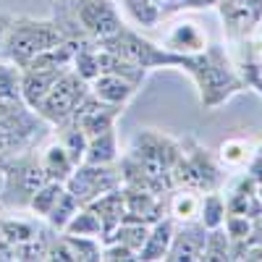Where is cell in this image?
<instances>
[{
  "mask_svg": "<svg viewBox=\"0 0 262 262\" xmlns=\"http://www.w3.org/2000/svg\"><path fill=\"white\" fill-rule=\"evenodd\" d=\"M165 48L173 53H181V55H194L207 48V34L205 29L191 18H181L176 21L168 34H165Z\"/></svg>",
  "mask_w": 262,
  "mask_h": 262,
  "instance_id": "cell-17",
  "label": "cell"
},
{
  "mask_svg": "<svg viewBox=\"0 0 262 262\" xmlns=\"http://www.w3.org/2000/svg\"><path fill=\"white\" fill-rule=\"evenodd\" d=\"M100 48L102 50H111L131 63H137L142 66L144 71H152V69H184V63H186V55L181 53H173L168 50L165 45H155V42H149L147 37L137 34L134 29H128L123 27L116 37L111 39H105L100 42Z\"/></svg>",
  "mask_w": 262,
  "mask_h": 262,
  "instance_id": "cell-5",
  "label": "cell"
},
{
  "mask_svg": "<svg viewBox=\"0 0 262 262\" xmlns=\"http://www.w3.org/2000/svg\"><path fill=\"white\" fill-rule=\"evenodd\" d=\"M48 184V176L42 170L37 155H13L6 160V189H3V207H29L32 194Z\"/></svg>",
  "mask_w": 262,
  "mask_h": 262,
  "instance_id": "cell-7",
  "label": "cell"
},
{
  "mask_svg": "<svg viewBox=\"0 0 262 262\" xmlns=\"http://www.w3.org/2000/svg\"><path fill=\"white\" fill-rule=\"evenodd\" d=\"M226 196L221 191H207L202 194V210H200V223L210 228H221L226 221Z\"/></svg>",
  "mask_w": 262,
  "mask_h": 262,
  "instance_id": "cell-29",
  "label": "cell"
},
{
  "mask_svg": "<svg viewBox=\"0 0 262 262\" xmlns=\"http://www.w3.org/2000/svg\"><path fill=\"white\" fill-rule=\"evenodd\" d=\"M137 92H139L137 84H131L116 74H97L90 81V95H95L97 100H102L107 105H118V107H126L134 100Z\"/></svg>",
  "mask_w": 262,
  "mask_h": 262,
  "instance_id": "cell-18",
  "label": "cell"
},
{
  "mask_svg": "<svg viewBox=\"0 0 262 262\" xmlns=\"http://www.w3.org/2000/svg\"><path fill=\"white\" fill-rule=\"evenodd\" d=\"M147 233H149V226H144V223L121 221V223L116 226V231L107 236L105 242H118V244H123V247H128V249H134L137 257H139V249H142L144 242H147ZM105 242H102V244H105Z\"/></svg>",
  "mask_w": 262,
  "mask_h": 262,
  "instance_id": "cell-26",
  "label": "cell"
},
{
  "mask_svg": "<svg viewBox=\"0 0 262 262\" xmlns=\"http://www.w3.org/2000/svg\"><path fill=\"white\" fill-rule=\"evenodd\" d=\"M121 111L123 107H118V105H107V102L97 100L95 95H86L79 102V107L74 111L71 121L84 131L86 139H90V137L102 134V131H107V128H116V121H118Z\"/></svg>",
  "mask_w": 262,
  "mask_h": 262,
  "instance_id": "cell-13",
  "label": "cell"
},
{
  "mask_svg": "<svg viewBox=\"0 0 262 262\" xmlns=\"http://www.w3.org/2000/svg\"><path fill=\"white\" fill-rule=\"evenodd\" d=\"M69 3L79 29L97 45L116 37L126 27L113 0H69Z\"/></svg>",
  "mask_w": 262,
  "mask_h": 262,
  "instance_id": "cell-9",
  "label": "cell"
},
{
  "mask_svg": "<svg viewBox=\"0 0 262 262\" xmlns=\"http://www.w3.org/2000/svg\"><path fill=\"white\" fill-rule=\"evenodd\" d=\"M121 189H123V202H126L123 221H137V223L152 226L160 217H165V212H168L165 194H155L147 189H126V186H121Z\"/></svg>",
  "mask_w": 262,
  "mask_h": 262,
  "instance_id": "cell-14",
  "label": "cell"
},
{
  "mask_svg": "<svg viewBox=\"0 0 262 262\" xmlns=\"http://www.w3.org/2000/svg\"><path fill=\"white\" fill-rule=\"evenodd\" d=\"M37 160H39L42 170H45L48 181H60V184H66V179H69L71 170L76 168L74 160L69 158V152L63 149V144H60L58 139H53L50 144L42 147L39 155H37Z\"/></svg>",
  "mask_w": 262,
  "mask_h": 262,
  "instance_id": "cell-22",
  "label": "cell"
},
{
  "mask_svg": "<svg viewBox=\"0 0 262 262\" xmlns=\"http://www.w3.org/2000/svg\"><path fill=\"white\" fill-rule=\"evenodd\" d=\"M259 147H262V144H259Z\"/></svg>",
  "mask_w": 262,
  "mask_h": 262,
  "instance_id": "cell-45",
  "label": "cell"
},
{
  "mask_svg": "<svg viewBox=\"0 0 262 262\" xmlns=\"http://www.w3.org/2000/svg\"><path fill=\"white\" fill-rule=\"evenodd\" d=\"M249 242H252V238H249ZM247 259H249V262H262V242H252V244H249Z\"/></svg>",
  "mask_w": 262,
  "mask_h": 262,
  "instance_id": "cell-37",
  "label": "cell"
},
{
  "mask_svg": "<svg viewBox=\"0 0 262 262\" xmlns=\"http://www.w3.org/2000/svg\"><path fill=\"white\" fill-rule=\"evenodd\" d=\"M179 155H181V142L160 134L155 128H142L131 142V149L126 152V158H131L142 168L155 194H168L173 189L170 170L176 165Z\"/></svg>",
  "mask_w": 262,
  "mask_h": 262,
  "instance_id": "cell-2",
  "label": "cell"
},
{
  "mask_svg": "<svg viewBox=\"0 0 262 262\" xmlns=\"http://www.w3.org/2000/svg\"><path fill=\"white\" fill-rule=\"evenodd\" d=\"M244 173H247V176H252L257 184H262V147L254 149V155H252L249 163L244 165Z\"/></svg>",
  "mask_w": 262,
  "mask_h": 262,
  "instance_id": "cell-36",
  "label": "cell"
},
{
  "mask_svg": "<svg viewBox=\"0 0 262 262\" xmlns=\"http://www.w3.org/2000/svg\"><path fill=\"white\" fill-rule=\"evenodd\" d=\"M0 97L21 100V69L13 66L11 60H0Z\"/></svg>",
  "mask_w": 262,
  "mask_h": 262,
  "instance_id": "cell-32",
  "label": "cell"
},
{
  "mask_svg": "<svg viewBox=\"0 0 262 262\" xmlns=\"http://www.w3.org/2000/svg\"><path fill=\"white\" fill-rule=\"evenodd\" d=\"M66 191V186L60 181H48V184H42L34 194H32V200H29V210L37 215V217H48L50 210L55 207V202L60 200V194Z\"/></svg>",
  "mask_w": 262,
  "mask_h": 262,
  "instance_id": "cell-30",
  "label": "cell"
},
{
  "mask_svg": "<svg viewBox=\"0 0 262 262\" xmlns=\"http://www.w3.org/2000/svg\"><path fill=\"white\" fill-rule=\"evenodd\" d=\"M173 233H176V221L170 215L160 217L158 223L149 226V233H147V242L144 247L139 249V259L142 262H155V259H165L168 254V247L173 242Z\"/></svg>",
  "mask_w": 262,
  "mask_h": 262,
  "instance_id": "cell-20",
  "label": "cell"
},
{
  "mask_svg": "<svg viewBox=\"0 0 262 262\" xmlns=\"http://www.w3.org/2000/svg\"><path fill=\"white\" fill-rule=\"evenodd\" d=\"M257 196H259V202H262V184H257Z\"/></svg>",
  "mask_w": 262,
  "mask_h": 262,
  "instance_id": "cell-43",
  "label": "cell"
},
{
  "mask_svg": "<svg viewBox=\"0 0 262 262\" xmlns=\"http://www.w3.org/2000/svg\"><path fill=\"white\" fill-rule=\"evenodd\" d=\"M66 191H69L79 205H90L100 194L118 189L121 186V170L118 163L113 165H92V163H79L71 176L66 179Z\"/></svg>",
  "mask_w": 262,
  "mask_h": 262,
  "instance_id": "cell-10",
  "label": "cell"
},
{
  "mask_svg": "<svg viewBox=\"0 0 262 262\" xmlns=\"http://www.w3.org/2000/svg\"><path fill=\"white\" fill-rule=\"evenodd\" d=\"M168 194H170V196H165V202H168V215L173 217V221H176V223H191V221H200V210H202V191L176 186V189H170Z\"/></svg>",
  "mask_w": 262,
  "mask_h": 262,
  "instance_id": "cell-21",
  "label": "cell"
},
{
  "mask_svg": "<svg viewBox=\"0 0 262 262\" xmlns=\"http://www.w3.org/2000/svg\"><path fill=\"white\" fill-rule=\"evenodd\" d=\"M42 126H45V121L29 105H24L21 100L13 102L11 111L0 118V158H13L21 152H29Z\"/></svg>",
  "mask_w": 262,
  "mask_h": 262,
  "instance_id": "cell-8",
  "label": "cell"
},
{
  "mask_svg": "<svg viewBox=\"0 0 262 262\" xmlns=\"http://www.w3.org/2000/svg\"><path fill=\"white\" fill-rule=\"evenodd\" d=\"M71 69L84 81H92L100 74V48H97V42H84V45L76 50L74 60H71Z\"/></svg>",
  "mask_w": 262,
  "mask_h": 262,
  "instance_id": "cell-27",
  "label": "cell"
},
{
  "mask_svg": "<svg viewBox=\"0 0 262 262\" xmlns=\"http://www.w3.org/2000/svg\"><path fill=\"white\" fill-rule=\"evenodd\" d=\"M63 233H71V236H90V238H102V226H100V217L90 210V207H79L74 212V217L66 223Z\"/></svg>",
  "mask_w": 262,
  "mask_h": 262,
  "instance_id": "cell-28",
  "label": "cell"
},
{
  "mask_svg": "<svg viewBox=\"0 0 262 262\" xmlns=\"http://www.w3.org/2000/svg\"><path fill=\"white\" fill-rule=\"evenodd\" d=\"M84 207H90L100 217V226H102V238H100V242H105V238L116 231V226L123 221V215H126L123 189L118 186V189L105 191V194H100L97 200H92L90 205H84Z\"/></svg>",
  "mask_w": 262,
  "mask_h": 262,
  "instance_id": "cell-19",
  "label": "cell"
},
{
  "mask_svg": "<svg viewBox=\"0 0 262 262\" xmlns=\"http://www.w3.org/2000/svg\"><path fill=\"white\" fill-rule=\"evenodd\" d=\"M11 21H13L11 13H0V45H3V39H6V34L11 29Z\"/></svg>",
  "mask_w": 262,
  "mask_h": 262,
  "instance_id": "cell-38",
  "label": "cell"
},
{
  "mask_svg": "<svg viewBox=\"0 0 262 262\" xmlns=\"http://www.w3.org/2000/svg\"><path fill=\"white\" fill-rule=\"evenodd\" d=\"M79 207H81V205L74 200V196H71L69 191H63V194H60V200L55 202V207L50 210V215L45 217V221H48V226H50V228L63 231V228H66V223L71 221L74 212H76Z\"/></svg>",
  "mask_w": 262,
  "mask_h": 262,
  "instance_id": "cell-33",
  "label": "cell"
},
{
  "mask_svg": "<svg viewBox=\"0 0 262 262\" xmlns=\"http://www.w3.org/2000/svg\"><path fill=\"white\" fill-rule=\"evenodd\" d=\"M217 0H194V11H205V8H215Z\"/></svg>",
  "mask_w": 262,
  "mask_h": 262,
  "instance_id": "cell-41",
  "label": "cell"
},
{
  "mask_svg": "<svg viewBox=\"0 0 262 262\" xmlns=\"http://www.w3.org/2000/svg\"><path fill=\"white\" fill-rule=\"evenodd\" d=\"M86 95H90V81H84L74 69H69L53 84V90L45 95V100L34 107V113L48 126L66 123V121H71L74 111Z\"/></svg>",
  "mask_w": 262,
  "mask_h": 262,
  "instance_id": "cell-6",
  "label": "cell"
},
{
  "mask_svg": "<svg viewBox=\"0 0 262 262\" xmlns=\"http://www.w3.org/2000/svg\"><path fill=\"white\" fill-rule=\"evenodd\" d=\"M3 259H8V257H6V252H3V249H0V262H3Z\"/></svg>",
  "mask_w": 262,
  "mask_h": 262,
  "instance_id": "cell-44",
  "label": "cell"
},
{
  "mask_svg": "<svg viewBox=\"0 0 262 262\" xmlns=\"http://www.w3.org/2000/svg\"><path fill=\"white\" fill-rule=\"evenodd\" d=\"M6 160L8 158H0V200H3V189H6Z\"/></svg>",
  "mask_w": 262,
  "mask_h": 262,
  "instance_id": "cell-40",
  "label": "cell"
},
{
  "mask_svg": "<svg viewBox=\"0 0 262 262\" xmlns=\"http://www.w3.org/2000/svg\"><path fill=\"white\" fill-rule=\"evenodd\" d=\"M259 144H254V139L249 137H228L221 142V147H217V163H221L223 168H231V170H242L249 158L254 155V149Z\"/></svg>",
  "mask_w": 262,
  "mask_h": 262,
  "instance_id": "cell-24",
  "label": "cell"
},
{
  "mask_svg": "<svg viewBox=\"0 0 262 262\" xmlns=\"http://www.w3.org/2000/svg\"><path fill=\"white\" fill-rule=\"evenodd\" d=\"M55 139L63 144V149L69 152V158L74 160V165L84 163V152H86V134L74 123V121H66L55 126Z\"/></svg>",
  "mask_w": 262,
  "mask_h": 262,
  "instance_id": "cell-25",
  "label": "cell"
},
{
  "mask_svg": "<svg viewBox=\"0 0 262 262\" xmlns=\"http://www.w3.org/2000/svg\"><path fill=\"white\" fill-rule=\"evenodd\" d=\"M173 189L184 186L194 191H221L226 186V168L217 163V158L207 147H202L194 137L181 139V155L170 170Z\"/></svg>",
  "mask_w": 262,
  "mask_h": 262,
  "instance_id": "cell-4",
  "label": "cell"
},
{
  "mask_svg": "<svg viewBox=\"0 0 262 262\" xmlns=\"http://www.w3.org/2000/svg\"><path fill=\"white\" fill-rule=\"evenodd\" d=\"M205 238H207V228L200 221L176 223V233H173L165 259L168 262H202Z\"/></svg>",
  "mask_w": 262,
  "mask_h": 262,
  "instance_id": "cell-15",
  "label": "cell"
},
{
  "mask_svg": "<svg viewBox=\"0 0 262 262\" xmlns=\"http://www.w3.org/2000/svg\"><path fill=\"white\" fill-rule=\"evenodd\" d=\"M228 247H231V238L223 231V226L221 228H210L207 231V238H205L202 259L205 262H226L228 259Z\"/></svg>",
  "mask_w": 262,
  "mask_h": 262,
  "instance_id": "cell-31",
  "label": "cell"
},
{
  "mask_svg": "<svg viewBox=\"0 0 262 262\" xmlns=\"http://www.w3.org/2000/svg\"><path fill=\"white\" fill-rule=\"evenodd\" d=\"M63 39H66V34L60 32V27L53 18L13 16L11 29L3 39V45H0V58L11 60L18 69H24L32 58L55 48Z\"/></svg>",
  "mask_w": 262,
  "mask_h": 262,
  "instance_id": "cell-3",
  "label": "cell"
},
{
  "mask_svg": "<svg viewBox=\"0 0 262 262\" xmlns=\"http://www.w3.org/2000/svg\"><path fill=\"white\" fill-rule=\"evenodd\" d=\"M100 259H105V262H134L139 257H137L134 249H128V247H123L118 242H105L102 252H100Z\"/></svg>",
  "mask_w": 262,
  "mask_h": 262,
  "instance_id": "cell-35",
  "label": "cell"
},
{
  "mask_svg": "<svg viewBox=\"0 0 262 262\" xmlns=\"http://www.w3.org/2000/svg\"><path fill=\"white\" fill-rule=\"evenodd\" d=\"M181 71H186L194 79L205 111H215L223 102H228L233 95L247 90L242 71H238L233 55L226 50V45H210L207 42L205 50L186 55Z\"/></svg>",
  "mask_w": 262,
  "mask_h": 262,
  "instance_id": "cell-1",
  "label": "cell"
},
{
  "mask_svg": "<svg viewBox=\"0 0 262 262\" xmlns=\"http://www.w3.org/2000/svg\"><path fill=\"white\" fill-rule=\"evenodd\" d=\"M252 242H262V212L254 217V221H252Z\"/></svg>",
  "mask_w": 262,
  "mask_h": 262,
  "instance_id": "cell-39",
  "label": "cell"
},
{
  "mask_svg": "<svg viewBox=\"0 0 262 262\" xmlns=\"http://www.w3.org/2000/svg\"><path fill=\"white\" fill-rule=\"evenodd\" d=\"M249 90H254V92H257V95L262 97V76H257V79H254V81L249 84Z\"/></svg>",
  "mask_w": 262,
  "mask_h": 262,
  "instance_id": "cell-42",
  "label": "cell"
},
{
  "mask_svg": "<svg viewBox=\"0 0 262 262\" xmlns=\"http://www.w3.org/2000/svg\"><path fill=\"white\" fill-rule=\"evenodd\" d=\"M121 158V147H118V134L116 128H107L102 134H95L86 139V152H84V163L92 165H113Z\"/></svg>",
  "mask_w": 262,
  "mask_h": 262,
  "instance_id": "cell-23",
  "label": "cell"
},
{
  "mask_svg": "<svg viewBox=\"0 0 262 262\" xmlns=\"http://www.w3.org/2000/svg\"><path fill=\"white\" fill-rule=\"evenodd\" d=\"M217 13L231 45H238L262 27V0H217Z\"/></svg>",
  "mask_w": 262,
  "mask_h": 262,
  "instance_id": "cell-11",
  "label": "cell"
},
{
  "mask_svg": "<svg viewBox=\"0 0 262 262\" xmlns=\"http://www.w3.org/2000/svg\"><path fill=\"white\" fill-rule=\"evenodd\" d=\"M123 6L139 27L155 29L184 11H194V0H123Z\"/></svg>",
  "mask_w": 262,
  "mask_h": 262,
  "instance_id": "cell-12",
  "label": "cell"
},
{
  "mask_svg": "<svg viewBox=\"0 0 262 262\" xmlns=\"http://www.w3.org/2000/svg\"><path fill=\"white\" fill-rule=\"evenodd\" d=\"M66 71L69 69H21V100H24V105L34 111Z\"/></svg>",
  "mask_w": 262,
  "mask_h": 262,
  "instance_id": "cell-16",
  "label": "cell"
},
{
  "mask_svg": "<svg viewBox=\"0 0 262 262\" xmlns=\"http://www.w3.org/2000/svg\"><path fill=\"white\" fill-rule=\"evenodd\" d=\"M223 231L228 233V238H231V242H238V238H249V236H252V217H244V215H233V212H226Z\"/></svg>",
  "mask_w": 262,
  "mask_h": 262,
  "instance_id": "cell-34",
  "label": "cell"
}]
</instances>
